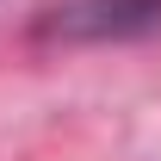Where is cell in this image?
<instances>
[{"label":"cell","mask_w":161,"mask_h":161,"mask_svg":"<svg viewBox=\"0 0 161 161\" xmlns=\"http://www.w3.org/2000/svg\"><path fill=\"white\" fill-rule=\"evenodd\" d=\"M56 43H124L161 31V0H62L37 25Z\"/></svg>","instance_id":"6da1fadb"}]
</instances>
